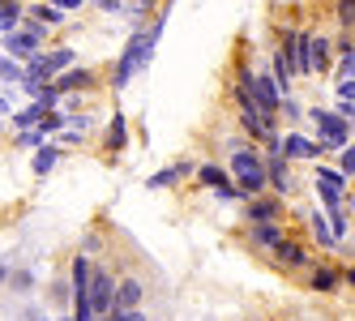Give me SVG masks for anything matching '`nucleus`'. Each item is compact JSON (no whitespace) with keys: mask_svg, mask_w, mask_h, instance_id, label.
Segmentation results:
<instances>
[{"mask_svg":"<svg viewBox=\"0 0 355 321\" xmlns=\"http://www.w3.org/2000/svg\"><path fill=\"white\" fill-rule=\"evenodd\" d=\"M244 218L248 223H278V218H283V202H278V197H252Z\"/></svg>","mask_w":355,"mask_h":321,"instance_id":"nucleus-12","label":"nucleus"},{"mask_svg":"<svg viewBox=\"0 0 355 321\" xmlns=\"http://www.w3.org/2000/svg\"><path fill=\"white\" fill-rule=\"evenodd\" d=\"M338 283V270H313V291H334Z\"/></svg>","mask_w":355,"mask_h":321,"instance_id":"nucleus-25","label":"nucleus"},{"mask_svg":"<svg viewBox=\"0 0 355 321\" xmlns=\"http://www.w3.org/2000/svg\"><path fill=\"white\" fill-rule=\"evenodd\" d=\"M31 5H35V0H31Z\"/></svg>","mask_w":355,"mask_h":321,"instance_id":"nucleus-38","label":"nucleus"},{"mask_svg":"<svg viewBox=\"0 0 355 321\" xmlns=\"http://www.w3.org/2000/svg\"><path fill=\"white\" fill-rule=\"evenodd\" d=\"M163 26H167V13H155L150 31H133L129 47L120 52L116 78H112V86H116V90H124V86H129V82L137 78V69H146V64H150V56H155V43H159V35H163Z\"/></svg>","mask_w":355,"mask_h":321,"instance_id":"nucleus-1","label":"nucleus"},{"mask_svg":"<svg viewBox=\"0 0 355 321\" xmlns=\"http://www.w3.org/2000/svg\"><path fill=\"white\" fill-rule=\"evenodd\" d=\"M116 317H120V321H146L141 309H116Z\"/></svg>","mask_w":355,"mask_h":321,"instance_id":"nucleus-33","label":"nucleus"},{"mask_svg":"<svg viewBox=\"0 0 355 321\" xmlns=\"http://www.w3.org/2000/svg\"><path fill=\"white\" fill-rule=\"evenodd\" d=\"M325 64H329V43L317 39V35H309V69L317 73V69H325Z\"/></svg>","mask_w":355,"mask_h":321,"instance_id":"nucleus-16","label":"nucleus"},{"mask_svg":"<svg viewBox=\"0 0 355 321\" xmlns=\"http://www.w3.org/2000/svg\"><path fill=\"white\" fill-rule=\"evenodd\" d=\"M52 5H56V9H60L64 17H69V13H78V9L86 5V0H52Z\"/></svg>","mask_w":355,"mask_h":321,"instance_id":"nucleus-31","label":"nucleus"},{"mask_svg":"<svg viewBox=\"0 0 355 321\" xmlns=\"http://www.w3.org/2000/svg\"><path fill=\"white\" fill-rule=\"evenodd\" d=\"M317 189H321V197H325V206H329V210H343L347 180L338 176V171H329V167H317Z\"/></svg>","mask_w":355,"mask_h":321,"instance_id":"nucleus-9","label":"nucleus"},{"mask_svg":"<svg viewBox=\"0 0 355 321\" xmlns=\"http://www.w3.org/2000/svg\"><path fill=\"white\" fill-rule=\"evenodd\" d=\"M86 295H90V309H94L98 317H103V313H112V295H116V283H112V275H107V270H90Z\"/></svg>","mask_w":355,"mask_h":321,"instance_id":"nucleus-7","label":"nucleus"},{"mask_svg":"<svg viewBox=\"0 0 355 321\" xmlns=\"http://www.w3.org/2000/svg\"><path fill=\"white\" fill-rule=\"evenodd\" d=\"M31 21H35V26H60L64 13L52 5V0H35V5H31Z\"/></svg>","mask_w":355,"mask_h":321,"instance_id":"nucleus-14","label":"nucleus"},{"mask_svg":"<svg viewBox=\"0 0 355 321\" xmlns=\"http://www.w3.org/2000/svg\"><path fill=\"white\" fill-rule=\"evenodd\" d=\"M43 112H47V107H39V103H31V107H21V112L13 116V125H17V129H35V125H39V120H43Z\"/></svg>","mask_w":355,"mask_h":321,"instance_id":"nucleus-22","label":"nucleus"},{"mask_svg":"<svg viewBox=\"0 0 355 321\" xmlns=\"http://www.w3.org/2000/svg\"><path fill=\"white\" fill-rule=\"evenodd\" d=\"M0 279H9V266H0Z\"/></svg>","mask_w":355,"mask_h":321,"instance_id":"nucleus-37","label":"nucleus"},{"mask_svg":"<svg viewBox=\"0 0 355 321\" xmlns=\"http://www.w3.org/2000/svg\"><path fill=\"white\" fill-rule=\"evenodd\" d=\"M184 171H189V167H180V163H175V167H163V171H155L146 184H150V189H171V184H180Z\"/></svg>","mask_w":355,"mask_h":321,"instance_id":"nucleus-18","label":"nucleus"},{"mask_svg":"<svg viewBox=\"0 0 355 321\" xmlns=\"http://www.w3.org/2000/svg\"><path fill=\"white\" fill-rule=\"evenodd\" d=\"M141 279H124V283H116V295H112V309H137L141 304Z\"/></svg>","mask_w":355,"mask_h":321,"instance_id":"nucleus-13","label":"nucleus"},{"mask_svg":"<svg viewBox=\"0 0 355 321\" xmlns=\"http://www.w3.org/2000/svg\"><path fill=\"white\" fill-rule=\"evenodd\" d=\"M43 137H47V133H43L39 125H35V129H21V133H17V141H21V146H43Z\"/></svg>","mask_w":355,"mask_h":321,"instance_id":"nucleus-29","label":"nucleus"},{"mask_svg":"<svg viewBox=\"0 0 355 321\" xmlns=\"http://www.w3.org/2000/svg\"><path fill=\"white\" fill-rule=\"evenodd\" d=\"M69 321H73V317H69Z\"/></svg>","mask_w":355,"mask_h":321,"instance_id":"nucleus-39","label":"nucleus"},{"mask_svg":"<svg viewBox=\"0 0 355 321\" xmlns=\"http://www.w3.org/2000/svg\"><path fill=\"white\" fill-rule=\"evenodd\" d=\"M0 112H5V116H9V98H5V94H0Z\"/></svg>","mask_w":355,"mask_h":321,"instance_id":"nucleus-35","label":"nucleus"},{"mask_svg":"<svg viewBox=\"0 0 355 321\" xmlns=\"http://www.w3.org/2000/svg\"><path fill=\"white\" fill-rule=\"evenodd\" d=\"M274 257L283 261V266H309V253H304L300 244H291V240H278L274 244Z\"/></svg>","mask_w":355,"mask_h":321,"instance_id":"nucleus-15","label":"nucleus"},{"mask_svg":"<svg viewBox=\"0 0 355 321\" xmlns=\"http://www.w3.org/2000/svg\"><path fill=\"white\" fill-rule=\"evenodd\" d=\"M266 189H274L278 197L283 193H291V167H287V159L283 155H270V163H266Z\"/></svg>","mask_w":355,"mask_h":321,"instance_id":"nucleus-10","label":"nucleus"},{"mask_svg":"<svg viewBox=\"0 0 355 321\" xmlns=\"http://www.w3.org/2000/svg\"><path fill=\"white\" fill-rule=\"evenodd\" d=\"M313 120H317V129L325 133V146H329V150H338V146H347V141H351V120H343L338 112L313 107Z\"/></svg>","mask_w":355,"mask_h":321,"instance_id":"nucleus-6","label":"nucleus"},{"mask_svg":"<svg viewBox=\"0 0 355 321\" xmlns=\"http://www.w3.org/2000/svg\"><path fill=\"white\" fill-rule=\"evenodd\" d=\"M334 13H338V21H343V31H351V21H355V0H338Z\"/></svg>","mask_w":355,"mask_h":321,"instance_id":"nucleus-28","label":"nucleus"},{"mask_svg":"<svg viewBox=\"0 0 355 321\" xmlns=\"http://www.w3.org/2000/svg\"><path fill=\"white\" fill-rule=\"evenodd\" d=\"M252 240H257L261 249H274V244L283 240V227L278 223H252Z\"/></svg>","mask_w":355,"mask_h":321,"instance_id":"nucleus-17","label":"nucleus"},{"mask_svg":"<svg viewBox=\"0 0 355 321\" xmlns=\"http://www.w3.org/2000/svg\"><path fill=\"white\" fill-rule=\"evenodd\" d=\"M347 210H351V206H347ZM347 210H329V218H334V232H329V236H334V240H347V227H351Z\"/></svg>","mask_w":355,"mask_h":321,"instance_id":"nucleus-27","label":"nucleus"},{"mask_svg":"<svg viewBox=\"0 0 355 321\" xmlns=\"http://www.w3.org/2000/svg\"><path fill=\"white\" fill-rule=\"evenodd\" d=\"M107 146H112V150H124V146H129V129H124V116H112V125H107Z\"/></svg>","mask_w":355,"mask_h":321,"instance_id":"nucleus-20","label":"nucleus"},{"mask_svg":"<svg viewBox=\"0 0 355 321\" xmlns=\"http://www.w3.org/2000/svg\"><path fill=\"white\" fill-rule=\"evenodd\" d=\"M86 86H94V73L90 69H60L56 73V78H52V90L56 94H69V90H86Z\"/></svg>","mask_w":355,"mask_h":321,"instance_id":"nucleus-11","label":"nucleus"},{"mask_svg":"<svg viewBox=\"0 0 355 321\" xmlns=\"http://www.w3.org/2000/svg\"><path fill=\"white\" fill-rule=\"evenodd\" d=\"M26 78V69H21V60L13 56H0V82H21Z\"/></svg>","mask_w":355,"mask_h":321,"instance_id":"nucleus-24","label":"nucleus"},{"mask_svg":"<svg viewBox=\"0 0 355 321\" xmlns=\"http://www.w3.org/2000/svg\"><path fill=\"white\" fill-rule=\"evenodd\" d=\"M124 13H133V21H137V31H141V21L155 13V0H129V5H124Z\"/></svg>","mask_w":355,"mask_h":321,"instance_id":"nucleus-26","label":"nucleus"},{"mask_svg":"<svg viewBox=\"0 0 355 321\" xmlns=\"http://www.w3.org/2000/svg\"><path fill=\"white\" fill-rule=\"evenodd\" d=\"M338 176L351 184V176H355V146L347 141V146H338Z\"/></svg>","mask_w":355,"mask_h":321,"instance_id":"nucleus-21","label":"nucleus"},{"mask_svg":"<svg viewBox=\"0 0 355 321\" xmlns=\"http://www.w3.org/2000/svg\"><path fill=\"white\" fill-rule=\"evenodd\" d=\"M338 116H343V120L355 116V98H338Z\"/></svg>","mask_w":355,"mask_h":321,"instance_id":"nucleus-34","label":"nucleus"},{"mask_svg":"<svg viewBox=\"0 0 355 321\" xmlns=\"http://www.w3.org/2000/svg\"><path fill=\"white\" fill-rule=\"evenodd\" d=\"M244 86H248L252 103H257L261 112H278V103H283V90H278V82L270 78V73H248Z\"/></svg>","mask_w":355,"mask_h":321,"instance_id":"nucleus-5","label":"nucleus"},{"mask_svg":"<svg viewBox=\"0 0 355 321\" xmlns=\"http://www.w3.org/2000/svg\"><path fill=\"white\" fill-rule=\"evenodd\" d=\"M103 321H120V317H116V309H112V313H103Z\"/></svg>","mask_w":355,"mask_h":321,"instance_id":"nucleus-36","label":"nucleus"},{"mask_svg":"<svg viewBox=\"0 0 355 321\" xmlns=\"http://www.w3.org/2000/svg\"><path fill=\"white\" fill-rule=\"evenodd\" d=\"M278 52L287 56L291 78H309V73H313V69H309V31H287Z\"/></svg>","mask_w":355,"mask_h":321,"instance_id":"nucleus-4","label":"nucleus"},{"mask_svg":"<svg viewBox=\"0 0 355 321\" xmlns=\"http://www.w3.org/2000/svg\"><path fill=\"white\" fill-rule=\"evenodd\" d=\"M313 232H317L321 244H334V236H329V227H325V214H313Z\"/></svg>","mask_w":355,"mask_h":321,"instance_id":"nucleus-30","label":"nucleus"},{"mask_svg":"<svg viewBox=\"0 0 355 321\" xmlns=\"http://www.w3.org/2000/svg\"><path fill=\"white\" fill-rule=\"evenodd\" d=\"M60 163V146H39V155H35V176H47Z\"/></svg>","mask_w":355,"mask_h":321,"instance_id":"nucleus-19","label":"nucleus"},{"mask_svg":"<svg viewBox=\"0 0 355 321\" xmlns=\"http://www.w3.org/2000/svg\"><path fill=\"white\" fill-rule=\"evenodd\" d=\"M43 35H47V26H35V21H31V26L9 31V35H5V56H13V60L26 64L39 47H43Z\"/></svg>","mask_w":355,"mask_h":321,"instance_id":"nucleus-3","label":"nucleus"},{"mask_svg":"<svg viewBox=\"0 0 355 321\" xmlns=\"http://www.w3.org/2000/svg\"><path fill=\"white\" fill-rule=\"evenodd\" d=\"M103 13H124V0H94Z\"/></svg>","mask_w":355,"mask_h":321,"instance_id":"nucleus-32","label":"nucleus"},{"mask_svg":"<svg viewBox=\"0 0 355 321\" xmlns=\"http://www.w3.org/2000/svg\"><path fill=\"white\" fill-rule=\"evenodd\" d=\"M321 150H329V146H325V141H309L304 133L278 137V155H283V159H317Z\"/></svg>","mask_w":355,"mask_h":321,"instance_id":"nucleus-8","label":"nucleus"},{"mask_svg":"<svg viewBox=\"0 0 355 321\" xmlns=\"http://www.w3.org/2000/svg\"><path fill=\"white\" fill-rule=\"evenodd\" d=\"M232 176H236V189H240V197H257L261 189H266V163H261V155L257 150H236L232 155Z\"/></svg>","mask_w":355,"mask_h":321,"instance_id":"nucleus-2","label":"nucleus"},{"mask_svg":"<svg viewBox=\"0 0 355 321\" xmlns=\"http://www.w3.org/2000/svg\"><path fill=\"white\" fill-rule=\"evenodd\" d=\"M197 180L206 184V189H223V184H227V171H223V167H214V163H206V167L197 171Z\"/></svg>","mask_w":355,"mask_h":321,"instance_id":"nucleus-23","label":"nucleus"}]
</instances>
